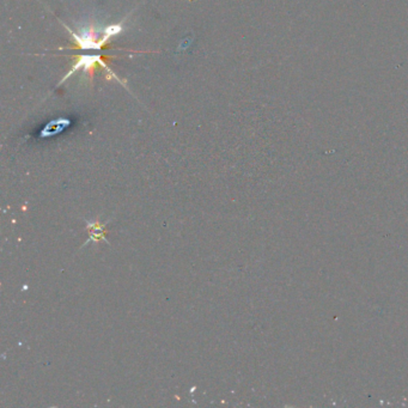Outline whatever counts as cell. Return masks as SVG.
I'll return each instance as SVG.
<instances>
[{"mask_svg": "<svg viewBox=\"0 0 408 408\" xmlns=\"http://www.w3.org/2000/svg\"><path fill=\"white\" fill-rule=\"evenodd\" d=\"M87 230H89L90 233V238L87 241V243L91 242H98V241L106 240V224H99L98 222H88L87 223ZM85 243V244H87Z\"/></svg>", "mask_w": 408, "mask_h": 408, "instance_id": "1", "label": "cell"}]
</instances>
